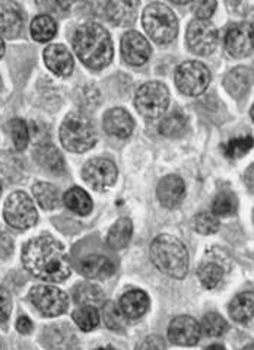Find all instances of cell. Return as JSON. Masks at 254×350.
Here are the masks:
<instances>
[{
	"mask_svg": "<svg viewBox=\"0 0 254 350\" xmlns=\"http://www.w3.org/2000/svg\"><path fill=\"white\" fill-rule=\"evenodd\" d=\"M14 251V239L3 228H0V258H6Z\"/></svg>",
	"mask_w": 254,
	"mask_h": 350,
	"instance_id": "obj_45",
	"label": "cell"
},
{
	"mask_svg": "<svg viewBox=\"0 0 254 350\" xmlns=\"http://www.w3.org/2000/svg\"><path fill=\"white\" fill-rule=\"evenodd\" d=\"M44 63L54 75L66 78L73 70V57L71 51L63 44H51L42 53Z\"/></svg>",
	"mask_w": 254,
	"mask_h": 350,
	"instance_id": "obj_17",
	"label": "cell"
},
{
	"mask_svg": "<svg viewBox=\"0 0 254 350\" xmlns=\"http://www.w3.org/2000/svg\"><path fill=\"white\" fill-rule=\"evenodd\" d=\"M151 260L164 275L183 279L189 271V253L179 238L162 234L151 244Z\"/></svg>",
	"mask_w": 254,
	"mask_h": 350,
	"instance_id": "obj_3",
	"label": "cell"
},
{
	"mask_svg": "<svg viewBox=\"0 0 254 350\" xmlns=\"http://www.w3.org/2000/svg\"><path fill=\"white\" fill-rule=\"evenodd\" d=\"M158 199L161 204L167 209H175L179 207L186 196V185L184 181L179 175H167L164 177L157 189Z\"/></svg>",
	"mask_w": 254,
	"mask_h": 350,
	"instance_id": "obj_18",
	"label": "cell"
},
{
	"mask_svg": "<svg viewBox=\"0 0 254 350\" xmlns=\"http://www.w3.org/2000/svg\"><path fill=\"white\" fill-rule=\"evenodd\" d=\"M121 54L126 63L142 66L151 57V46L148 40L138 31H129L121 38Z\"/></svg>",
	"mask_w": 254,
	"mask_h": 350,
	"instance_id": "obj_15",
	"label": "cell"
},
{
	"mask_svg": "<svg viewBox=\"0 0 254 350\" xmlns=\"http://www.w3.org/2000/svg\"><path fill=\"white\" fill-rule=\"evenodd\" d=\"M170 104L168 88L161 82H148L142 85L135 96L138 113L145 118L155 120L165 114Z\"/></svg>",
	"mask_w": 254,
	"mask_h": 350,
	"instance_id": "obj_6",
	"label": "cell"
},
{
	"mask_svg": "<svg viewBox=\"0 0 254 350\" xmlns=\"http://www.w3.org/2000/svg\"><path fill=\"white\" fill-rule=\"evenodd\" d=\"M229 314L237 323H247L254 317V293L242 292L229 304Z\"/></svg>",
	"mask_w": 254,
	"mask_h": 350,
	"instance_id": "obj_26",
	"label": "cell"
},
{
	"mask_svg": "<svg viewBox=\"0 0 254 350\" xmlns=\"http://www.w3.org/2000/svg\"><path fill=\"white\" fill-rule=\"evenodd\" d=\"M250 38H251V46L254 49V22L250 25Z\"/></svg>",
	"mask_w": 254,
	"mask_h": 350,
	"instance_id": "obj_50",
	"label": "cell"
},
{
	"mask_svg": "<svg viewBox=\"0 0 254 350\" xmlns=\"http://www.w3.org/2000/svg\"><path fill=\"white\" fill-rule=\"evenodd\" d=\"M242 350H254V345H249V346H246Z\"/></svg>",
	"mask_w": 254,
	"mask_h": 350,
	"instance_id": "obj_54",
	"label": "cell"
},
{
	"mask_svg": "<svg viewBox=\"0 0 254 350\" xmlns=\"http://www.w3.org/2000/svg\"><path fill=\"white\" fill-rule=\"evenodd\" d=\"M29 301L44 317H58L68 310L69 305L68 295L49 284H38L32 288Z\"/></svg>",
	"mask_w": 254,
	"mask_h": 350,
	"instance_id": "obj_10",
	"label": "cell"
},
{
	"mask_svg": "<svg viewBox=\"0 0 254 350\" xmlns=\"http://www.w3.org/2000/svg\"><path fill=\"white\" fill-rule=\"evenodd\" d=\"M250 116H251V120L254 122V104H253V107H251V109H250Z\"/></svg>",
	"mask_w": 254,
	"mask_h": 350,
	"instance_id": "obj_53",
	"label": "cell"
},
{
	"mask_svg": "<svg viewBox=\"0 0 254 350\" xmlns=\"http://www.w3.org/2000/svg\"><path fill=\"white\" fill-rule=\"evenodd\" d=\"M60 140L71 152L82 153L90 150L97 144V133L91 120L81 113L68 114L60 127Z\"/></svg>",
	"mask_w": 254,
	"mask_h": 350,
	"instance_id": "obj_5",
	"label": "cell"
},
{
	"mask_svg": "<svg viewBox=\"0 0 254 350\" xmlns=\"http://www.w3.org/2000/svg\"><path fill=\"white\" fill-rule=\"evenodd\" d=\"M216 9V0H196L193 6L197 19H209Z\"/></svg>",
	"mask_w": 254,
	"mask_h": 350,
	"instance_id": "obj_42",
	"label": "cell"
},
{
	"mask_svg": "<svg viewBox=\"0 0 254 350\" xmlns=\"http://www.w3.org/2000/svg\"><path fill=\"white\" fill-rule=\"evenodd\" d=\"M22 177L24 175H22L21 161L9 153H0V178L15 183Z\"/></svg>",
	"mask_w": 254,
	"mask_h": 350,
	"instance_id": "obj_34",
	"label": "cell"
},
{
	"mask_svg": "<svg viewBox=\"0 0 254 350\" xmlns=\"http://www.w3.org/2000/svg\"><path fill=\"white\" fill-rule=\"evenodd\" d=\"M10 310H12V299H10V295L3 286H0V324L8 321Z\"/></svg>",
	"mask_w": 254,
	"mask_h": 350,
	"instance_id": "obj_43",
	"label": "cell"
},
{
	"mask_svg": "<svg viewBox=\"0 0 254 350\" xmlns=\"http://www.w3.org/2000/svg\"><path fill=\"white\" fill-rule=\"evenodd\" d=\"M73 299L82 306H95L104 302V292L92 283H81L73 289Z\"/></svg>",
	"mask_w": 254,
	"mask_h": 350,
	"instance_id": "obj_28",
	"label": "cell"
},
{
	"mask_svg": "<svg viewBox=\"0 0 254 350\" xmlns=\"http://www.w3.org/2000/svg\"><path fill=\"white\" fill-rule=\"evenodd\" d=\"M136 350H165V342L160 336H148L136 346Z\"/></svg>",
	"mask_w": 254,
	"mask_h": 350,
	"instance_id": "obj_44",
	"label": "cell"
},
{
	"mask_svg": "<svg viewBox=\"0 0 254 350\" xmlns=\"http://www.w3.org/2000/svg\"><path fill=\"white\" fill-rule=\"evenodd\" d=\"M32 321L28 319L27 315H21L19 319H18V321H16V328H18V332L19 333H22V334H28V333H31V330H32Z\"/></svg>",
	"mask_w": 254,
	"mask_h": 350,
	"instance_id": "obj_46",
	"label": "cell"
},
{
	"mask_svg": "<svg viewBox=\"0 0 254 350\" xmlns=\"http://www.w3.org/2000/svg\"><path fill=\"white\" fill-rule=\"evenodd\" d=\"M79 271L88 279H108L113 276V261L101 254H90L81 260Z\"/></svg>",
	"mask_w": 254,
	"mask_h": 350,
	"instance_id": "obj_22",
	"label": "cell"
},
{
	"mask_svg": "<svg viewBox=\"0 0 254 350\" xmlns=\"http://www.w3.org/2000/svg\"><path fill=\"white\" fill-rule=\"evenodd\" d=\"M225 49L229 56L241 59L251 53V38H250V25L247 24H234L229 27L225 34Z\"/></svg>",
	"mask_w": 254,
	"mask_h": 350,
	"instance_id": "obj_16",
	"label": "cell"
},
{
	"mask_svg": "<svg viewBox=\"0 0 254 350\" xmlns=\"http://www.w3.org/2000/svg\"><path fill=\"white\" fill-rule=\"evenodd\" d=\"M201 327H202V332L205 334L211 336V337H219L227 332L228 324L220 315H218L215 312H209L203 317Z\"/></svg>",
	"mask_w": 254,
	"mask_h": 350,
	"instance_id": "obj_40",
	"label": "cell"
},
{
	"mask_svg": "<svg viewBox=\"0 0 254 350\" xmlns=\"http://www.w3.org/2000/svg\"><path fill=\"white\" fill-rule=\"evenodd\" d=\"M22 265L32 276L63 282L71 276V261L63 245L50 235L31 239L22 250Z\"/></svg>",
	"mask_w": 254,
	"mask_h": 350,
	"instance_id": "obj_1",
	"label": "cell"
},
{
	"mask_svg": "<svg viewBox=\"0 0 254 350\" xmlns=\"http://www.w3.org/2000/svg\"><path fill=\"white\" fill-rule=\"evenodd\" d=\"M254 82V73L251 69L240 66L231 70L224 79V86L227 92L233 98H242L249 91Z\"/></svg>",
	"mask_w": 254,
	"mask_h": 350,
	"instance_id": "obj_21",
	"label": "cell"
},
{
	"mask_svg": "<svg viewBox=\"0 0 254 350\" xmlns=\"http://www.w3.org/2000/svg\"><path fill=\"white\" fill-rule=\"evenodd\" d=\"M34 158L38 165L54 174H60L64 171V159L62 153L53 145H40L34 152Z\"/></svg>",
	"mask_w": 254,
	"mask_h": 350,
	"instance_id": "obj_24",
	"label": "cell"
},
{
	"mask_svg": "<svg viewBox=\"0 0 254 350\" xmlns=\"http://www.w3.org/2000/svg\"><path fill=\"white\" fill-rule=\"evenodd\" d=\"M103 317L105 325L113 332H123L126 327V317L121 312L120 306L114 302H107L103 306Z\"/></svg>",
	"mask_w": 254,
	"mask_h": 350,
	"instance_id": "obj_36",
	"label": "cell"
},
{
	"mask_svg": "<svg viewBox=\"0 0 254 350\" xmlns=\"http://www.w3.org/2000/svg\"><path fill=\"white\" fill-rule=\"evenodd\" d=\"M82 177L94 190L104 191L114 185L117 180V168L110 159L95 158L84 167Z\"/></svg>",
	"mask_w": 254,
	"mask_h": 350,
	"instance_id": "obj_11",
	"label": "cell"
},
{
	"mask_svg": "<svg viewBox=\"0 0 254 350\" xmlns=\"http://www.w3.org/2000/svg\"><path fill=\"white\" fill-rule=\"evenodd\" d=\"M206 350H225V347L220 346V345H211Z\"/></svg>",
	"mask_w": 254,
	"mask_h": 350,
	"instance_id": "obj_49",
	"label": "cell"
},
{
	"mask_svg": "<svg viewBox=\"0 0 254 350\" xmlns=\"http://www.w3.org/2000/svg\"><path fill=\"white\" fill-rule=\"evenodd\" d=\"M0 194H2V181H0Z\"/></svg>",
	"mask_w": 254,
	"mask_h": 350,
	"instance_id": "obj_56",
	"label": "cell"
},
{
	"mask_svg": "<svg viewBox=\"0 0 254 350\" xmlns=\"http://www.w3.org/2000/svg\"><path fill=\"white\" fill-rule=\"evenodd\" d=\"M202 327L189 315H180L170 323L168 337L174 345L194 346L201 340Z\"/></svg>",
	"mask_w": 254,
	"mask_h": 350,
	"instance_id": "obj_12",
	"label": "cell"
},
{
	"mask_svg": "<svg viewBox=\"0 0 254 350\" xmlns=\"http://www.w3.org/2000/svg\"><path fill=\"white\" fill-rule=\"evenodd\" d=\"M32 194L44 211H53L60 204L59 190L50 183H37L32 187Z\"/></svg>",
	"mask_w": 254,
	"mask_h": 350,
	"instance_id": "obj_29",
	"label": "cell"
},
{
	"mask_svg": "<svg viewBox=\"0 0 254 350\" xmlns=\"http://www.w3.org/2000/svg\"><path fill=\"white\" fill-rule=\"evenodd\" d=\"M9 131H10V137H12V142L15 145V149L24 150L28 146V142H29V130H28L27 123L21 118L10 120Z\"/></svg>",
	"mask_w": 254,
	"mask_h": 350,
	"instance_id": "obj_39",
	"label": "cell"
},
{
	"mask_svg": "<svg viewBox=\"0 0 254 350\" xmlns=\"http://www.w3.org/2000/svg\"><path fill=\"white\" fill-rule=\"evenodd\" d=\"M131 234H134V225L127 217H121L112 226L108 232L107 243L110 248L113 250H123L130 243Z\"/></svg>",
	"mask_w": 254,
	"mask_h": 350,
	"instance_id": "obj_27",
	"label": "cell"
},
{
	"mask_svg": "<svg viewBox=\"0 0 254 350\" xmlns=\"http://www.w3.org/2000/svg\"><path fill=\"white\" fill-rule=\"evenodd\" d=\"M142 24L148 36L157 44H170L179 32V21L173 10L164 3H151L143 10Z\"/></svg>",
	"mask_w": 254,
	"mask_h": 350,
	"instance_id": "obj_4",
	"label": "cell"
},
{
	"mask_svg": "<svg viewBox=\"0 0 254 350\" xmlns=\"http://www.w3.org/2000/svg\"><path fill=\"white\" fill-rule=\"evenodd\" d=\"M140 0H110L107 5V16L118 27L131 25L138 18Z\"/></svg>",
	"mask_w": 254,
	"mask_h": 350,
	"instance_id": "obj_20",
	"label": "cell"
},
{
	"mask_svg": "<svg viewBox=\"0 0 254 350\" xmlns=\"http://www.w3.org/2000/svg\"><path fill=\"white\" fill-rule=\"evenodd\" d=\"M63 202L69 211H72L76 215H81V216L90 215L92 211V206H94L90 194H88L81 187H72L71 190L66 191L64 197H63Z\"/></svg>",
	"mask_w": 254,
	"mask_h": 350,
	"instance_id": "obj_25",
	"label": "cell"
},
{
	"mask_svg": "<svg viewBox=\"0 0 254 350\" xmlns=\"http://www.w3.org/2000/svg\"><path fill=\"white\" fill-rule=\"evenodd\" d=\"M197 276L206 289H214L220 283V280H223L224 269L223 266H219L218 262L206 261L199 267Z\"/></svg>",
	"mask_w": 254,
	"mask_h": 350,
	"instance_id": "obj_32",
	"label": "cell"
},
{
	"mask_svg": "<svg viewBox=\"0 0 254 350\" xmlns=\"http://www.w3.org/2000/svg\"><path fill=\"white\" fill-rule=\"evenodd\" d=\"M238 209L237 196L231 191H220L212 203V213L220 217H228L236 215Z\"/></svg>",
	"mask_w": 254,
	"mask_h": 350,
	"instance_id": "obj_33",
	"label": "cell"
},
{
	"mask_svg": "<svg viewBox=\"0 0 254 350\" xmlns=\"http://www.w3.org/2000/svg\"><path fill=\"white\" fill-rule=\"evenodd\" d=\"M187 130V118L180 111H173L160 124V133L165 137H180Z\"/></svg>",
	"mask_w": 254,
	"mask_h": 350,
	"instance_id": "obj_31",
	"label": "cell"
},
{
	"mask_svg": "<svg viewBox=\"0 0 254 350\" xmlns=\"http://www.w3.org/2000/svg\"><path fill=\"white\" fill-rule=\"evenodd\" d=\"M225 2L229 5V6H237L241 3V0H225Z\"/></svg>",
	"mask_w": 254,
	"mask_h": 350,
	"instance_id": "obj_51",
	"label": "cell"
},
{
	"mask_svg": "<svg viewBox=\"0 0 254 350\" xmlns=\"http://www.w3.org/2000/svg\"><path fill=\"white\" fill-rule=\"evenodd\" d=\"M72 317L82 332H91L99 324V314L95 306H81L73 311Z\"/></svg>",
	"mask_w": 254,
	"mask_h": 350,
	"instance_id": "obj_35",
	"label": "cell"
},
{
	"mask_svg": "<svg viewBox=\"0 0 254 350\" xmlns=\"http://www.w3.org/2000/svg\"><path fill=\"white\" fill-rule=\"evenodd\" d=\"M254 140L251 136H242V137H236L231 139L228 144L223 145L224 155L229 159H238L241 157H244L246 153L253 148Z\"/></svg>",
	"mask_w": 254,
	"mask_h": 350,
	"instance_id": "obj_37",
	"label": "cell"
},
{
	"mask_svg": "<svg viewBox=\"0 0 254 350\" xmlns=\"http://www.w3.org/2000/svg\"><path fill=\"white\" fill-rule=\"evenodd\" d=\"M25 24V14L15 0H0V36L16 38Z\"/></svg>",
	"mask_w": 254,
	"mask_h": 350,
	"instance_id": "obj_14",
	"label": "cell"
},
{
	"mask_svg": "<svg viewBox=\"0 0 254 350\" xmlns=\"http://www.w3.org/2000/svg\"><path fill=\"white\" fill-rule=\"evenodd\" d=\"M120 310L126 319H139L149 308V297L143 291H129L120 298Z\"/></svg>",
	"mask_w": 254,
	"mask_h": 350,
	"instance_id": "obj_23",
	"label": "cell"
},
{
	"mask_svg": "<svg viewBox=\"0 0 254 350\" xmlns=\"http://www.w3.org/2000/svg\"><path fill=\"white\" fill-rule=\"evenodd\" d=\"M97 350H116V349H114V347H110V346H108V347H101V349H97Z\"/></svg>",
	"mask_w": 254,
	"mask_h": 350,
	"instance_id": "obj_55",
	"label": "cell"
},
{
	"mask_svg": "<svg viewBox=\"0 0 254 350\" xmlns=\"http://www.w3.org/2000/svg\"><path fill=\"white\" fill-rule=\"evenodd\" d=\"M3 54H5V42H3L2 37H0V59L3 57Z\"/></svg>",
	"mask_w": 254,
	"mask_h": 350,
	"instance_id": "obj_48",
	"label": "cell"
},
{
	"mask_svg": "<svg viewBox=\"0 0 254 350\" xmlns=\"http://www.w3.org/2000/svg\"><path fill=\"white\" fill-rule=\"evenodd\" d=\"M73 50L86 68L99 70L113 60V42L108 31L95 22H85L73 34Z\"/></svg>",
	"mask_w": 254,
	"mask_h": 350,
	"instance_id": "obj_2",
	"label": "cell"
},
{
	"mask_svg": "<svg viewBox=\"0 0 254 350\" xmlns=\"http://www.w3.org/2000/svg\"><path fill=\"white\" fill-rule=\"evenodd\" d=\"M3 216L6 222L15 229H28L37 224V211L34 202L24 191H15L5 202Z\"/></svg>",
	"mask_w": 254,
	"mask_h": 350,
	"instance_id": "obj_7",
	"label": "cell"
},
{
	"mask_svg": "<svg viewBox=\"0 0 254 350\" xmlns=\"http://www.w3.org/2000/svg\"><path fill=\"white\" fill-rule=\"evenodd\" d=\"M244 183L250 191H254V163H251L244 174Z\"/></svg>",
	"mask_w": 254,
	"mask_h": 350,
	"instance_id": "obj_47",
	"label": "cell"
},
{
	"mask_svg": "<svg viewBox=\"0 0 254 350\" xmlns=\"http://www.w3.org/2000/svg\"><path fill=\"white\" fill-rule=\"evenodd\" d=\"M209 82H211V72L201 62H186L175 72L177 88L189 96L203 94Z\"/></svg>",
	"mask_w": 254,
	"mask_h": 350,
	"instance_id": "obj_8",
	"label": "cell"
},
{
	"mask_svg": "<svg viewBox=\"0 0 254 350\" xmlns=\"http://www.w3.org/2000/svg\"><path fill=\"white\" fill-rule=\"evenodd\" d=\"M218 29L207 19H194L186 32V41L189 49L197 56H209L218 44Z\"/></svg>",
	"mask_w": 254,
	"mask_h": 350,
	"instance_id": "obj_9",
	"label": "cell"
},
{
	"mask_svg": "<svg viewBox=\"0 0 254 350\" xmlns=\"http://www.w3.org/2000/svg\"><path fill=\"white\" fill-rule=\"evenodd\" d=\"M193 228L194 231L202 235H212L219 231V221L215 213L211 212H201L193 217Z\"/></svg>",
	"mask_w": 254,
	"mask_h": 350,
	"instance_id": "obj_38",
	"label": "cell"
},
{
	"mask_svg": "<svg viewBox=\"0 0 254 350\" xmlns=\"http://www.w3.org/2000/svg\"><path fill=\"white\" fill-rule=\"evenodd\" d=\"M171 2H174V3H177V5H186V3L192 2V0H171Z\"/></svg>",
	"mask_w": 254,
	"mask_h": 350,
	"instance_id": "obj_52",
	"label": "cell"
},
{
	"mask_svg": "<svg viewBox=\"0 0 254 350\" xmlns=\"http://www.w3.org/2000/svg\"><path fill=\"white\" fill-rule=\"evenodd\" d=\"M42 345L49 350H79L78 336L69 324H53L42 332Z\"/></svg>",
	"mask_w": 254,
	"mask_h": 350,
	"instance_id": "obj_13",
	"label": "cell"
},
{
	"mask_svg": "<svg viewBox=\"0 0 254 350\" xmlns=\"http://www.w3.org/2000/svg\"><path fill=\"white\" fill-rule=\"evenodd\" d=\"M103 124L110 136L118 139H127L135 129L134 118L123 108H113L107 111Z\"/></svg>",
	"mask_w": 254,
	"mask_h": 350,
	"instance_id": "obj_19",
	"label": "cell"
},
{
	"mask_svg": "<svg viewBox=\"0 0 254 350\" xmlns=\"http://www.w3.org/2000/svg\"><path fill=\"white\" fill-rule=\"evenodd\" d=\"M58 32V24L50 15H38L31 24V37L38 42H47L54 38Z\"/></svg>",
	"mask_w": 254,
	"mask_h": 350,
	"instance_id": "obj_30",
	"label": "cell"
},
{
	"mask_svg": "<svg viewBox=\"0 0 254 350\" xmlns=\"http://www.w3.org/2000/svg\"><path fill=\"white\" fill-rule=\"evenodd\" d=\"M36 3L44 12L59 16L68 14L72 5L71 0H36Z\"/></svg>",
	"mask_w": 254,
	"mask_h": 350,
	"instance_id": "obj_41",
	"label": "cell"
},
{
	"mask_svg": "<svg viewBox=\"0 0 254 350\" xmlns=\"http://www.w3.org/2000/svg\"><path fill=\"white\" fill-rule=\"evenodd\" d=\"M253 221H254V211H253Z\"/></svg>",
	"mask_w": 254,
	"mask_h": 350,
	"instance_id": "obj_57",
	"label": "cell"
}]
</instances>
